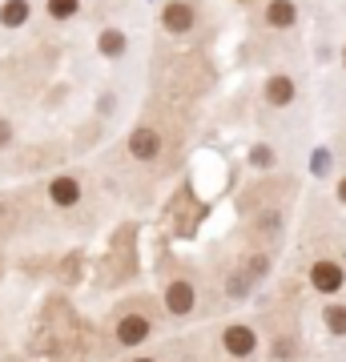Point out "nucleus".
I'll return each mask as SVG.
<instances>
[{"instance_id": "obj_1", "label": "nucleus", "mask_w": 346, "mask_h": 362, "mask_svg": "<svg viewBox=\"0 0 346 362\" xmlns=\"http://www.w3.org/2000/svg\"><path fill=\"white\" fill-rule=\"evenodd\" d=\"M154 338V318L145 310H137V306H129V310H121L113 318V342L125 350H137L142 342H149Z\"/></svg>"}, {"instance_id": "obj_2", "label": "nucleus", "mask_w": 346, "mask_h": 362, "mask_svg": "<svg viewBox=\"0 0 346 362\" xmlns=\"http://www.w3.org/2000/svg\"><path fill=\"white\" fill-rule=\"evenodd\" d=\"M161 306H166V314H173V318H190V314L197 310V286H193L185 274H173L166 282Z\"/></svg>"}, {"instance_id": "obj_3", "label": "nucleus", "mask_w": 346, "mask_h": 362, "mask_svg": "<svg viewBox=\"0 0 346 362\" xmlns=\"http://www.w3.org/2000/svg\"><path fill=\"white\" fill-rule=\"evenodd\" d=\"M310 290L322 298H334V294H342V286H346V270H342V262H334V258H318V262H310Z\"/></svg>"}, {"instance_id": "obj_4", "label": "nucleus", "mask_w": 346, "mask_h": 362, "mask_svg": "<svg viewBox=\"0 0 346 362\" xmlns=\"http://www.w3.org/2000/svg\"><path fill=\"white\" fill-rule=\"evenodd\" d=\"M193 25H197V8H193L190 0H166L161 28H166L169 37H185V33H193Z\"/></svg>"}, {"instance_id": "obj_5", "label": "nucleus", "mask_w": 346, "mask_h": 362, "mask_svg": "<svg viewBox=\"0 0 346 362\" xmlns=\"http://www.w3.org/2000/svg\"><path fill=\"white\" fill-rule=\"evenodd\" d=\"M221 346H226L230 358H250L258 350V330L250 322H230L221 330Z\"/></svg>"}, {"instance_id": "obj_6", "label": "nucleus", "mask_w": 346, "mask_h": 362, "mask_svg": "<svg viewBox=\"0 0 346 362\" xmlns=\"http://www.w3.org/2000/svg\"><path fill=\"white\" fill-rule=\"evenodd\" d=\"M161 149H166V137L154 129V125H137V129L129 133V153H133V161H157L161 157Z\"/></svg>"}, {"instance_id": "obj_7", "label": "nucleus", "mask_w": 346, "mask_h": 362, "mask_svg": "<svg viewBox=\"0 0 346 362\" xmlns=\"http://www.w3.org/2000/svg\"><path fill=\"white\" fill-rule=\"evenodd\" d=\"M81 177L77 173H57V177L49 181V202L57 209H73V206H81Z\"/></svg>"}, {"instance_id": "obj_8", "label": "nucleus", "mask_w": 346, "mask_h": 362, "mask_svg": "<svg viewBox=\"0 0 346 362\" xmlns=\"http://www.w3.org/2000/svg\"><path fill=\"white\" fill-rule=\"evenodd\" d=\"M262 97H266L270 109H286V105H294L298 97V85L290 73H270L266 85H262Z\"/></svg>"}, {"instance_id": "obj_9", "label": "nucleus", "mask_w": 346, "mask_h": 362, "mask_svg": "<svg viewBox=\"0 0 346 362\" xmlns=\"http://www.w3.org/2000/svg\"><path fill=\"white\" fill-rule=\"evenodd\" d=\"M262 21H266V28H294L298 25V4L294 0H270Z\"/></svg>"}, {"instance_id": "obj_10", "label": "nucleus", "mask_w": 346, "mask_h": 362, "mask_svg": "<svg viewBox=\"0 0 346 362\" xmlns=\"http://www.w3.org/2000/svg\"><path fill=\"white\" fill-rule=\"evenodd\" d=\"M125 49H129V40H125L121 28H101V33H97V52H101L105 61H121Z\"/></svg>"}, {"instance_id": "obj_11", "label": "nucleus", "mask_w": 346, "mask_h": 362, "mask_svg": "<svg viewBox=\"0 0 346 362\" xmlns=\"http://www.w3.org/2000/svg\"><path fill=\"white\" fill-rule=\"evenodd\" d=\"M28 16H33V4L28 0H4L0 4V25L4 28H25Z\"/></svg>"}, {"instance_id": "obj_12", "label": "nucleus", "mask_w": 346, "mask_h": 362, "mask_svg": "<svg viewBox=\"0 0 346 362\" xmlns=\"http://www.w3.org/2000/svg\"><path fill=\"white\" fill-rule=\"evenodd\" d=\"M322 326L334 338H346V302H326L322 306Z\"/></svg>"}, {"instance_id": "obj_13", "label": "nucleus", "mask_w": 346, "mask_h": 362, "mask_svg": "<svg viewBox=\"0 0 346 362\" xmlns=\"http://www.w3.org/2000/svg\"><path fill=\"white\" fill-rule=\"evenodd\" d=\"M250 165H254L258 173H270V169L278 165V153H274V149H270L266 141H258L254 149H250Z\"/></svg>"}, {"instance_id": "obj_14", "label": "nucleus", "mask_w": 346, "mask_h": 362, "mask_svg": "<svg viewBox=\"0 0 346 362\" xmlns=\"http://www.w3.org/2000/svg\"><path fill=\"white\" fill-rule=\"evenodd\" d=\"M45 13H49L52 21H73V16L81 13V0H49Z\"/></svg>"}, {"instance_id": "obj_15", "label": "nucleus", "mask_w": 346, "mask_h": 362, "mask_svg": "<svg viewBox=\"0 0 346 362\" xmlns=\"http://www.w3.org/2000/svg\"><path fill=\"white\" fill-rule=\"evenodd\" d=\"M270 354H274V358H282V362H294L298 354H302V346H298L290 334H282L278 342H274V346H270Z\"/></svg>"}, {"instance_id": "obj_16", "label": "nucleus", "mask_w": 346, "mask_h": 362, "mask_svg": "<svg viewBox=\"0 0 346 362\" xmlns=\"http://www.w3.org/2000/svg\"><path fill=\"white\" fill-rule=\"evenodd\" d=\"M330 165H334L330 149H326V145H322V149H314V157H310V173H314V177H326V173H330Z\"/></svg>"}, {"instance_id": "obj_17", "label": "nucleus", "mask_w": 346, "mask_h": 362, "mask_svg": "<svg viewBox=\"0 0 346 362\" xmlns=\"http://www.w3.org/2000/svg\"><path fill=\"white\" fill-rule=\"evenodd\" d=\"M226 294H230V298L250 294V274H246V270H233L230 278H226Z\"/></svg>"}, {"instance_id": "obj_18", "label": "nucleus", "mask_w": 346, "mask_h": 362, "mask_svg": "<svg viewBox=\"0 0 346 362\" xmlns=\"http://www.w3.org/2000/svg\"><path fill=\"white\" fill-rule=\"evenodd\" d=\"M246 274H250V282H258V278H266V270H270V254H254V258L242 266Z\"/></svg>"}, {"instance_id": "obj_19", "label": "nucleus", "mask_w": 346, "mask_h": 362, "mask_svg": "<svg viewBox=\"0 0 346 362\" xmlns=\"http://www.w3.org/2000/svg\"><path fill=\"white\" fill-rule=\"evenodd\" d=\"M13 141H16V125L8 117H0V149H8Z\"/></svg>"}, {"instance_id": "obj_20", "label": "nucleus", "mask_w": 346, "mask_h": 362, "mask_svg": "<svg viewBox=\"0 0 346 362\" xmlns=\"http://www.w3.org/2000/svg\"><path fill=\"white\" fill-rule=\"evenodd\" d=\"M334 197H338V206H346V173L338 177V185H334Z\"/></svg>"}, {"instance_id": "obj_21", "label": "nucleus", "mask_w": 346, "mask_h": 362, "mask_svg": "<svg viewBox=\"0 0 346 362\" xmlns=\"http://www.w3.org/2000/svg\"><path fill=\"white\" fill-rule=\"evenodd\" d=\"M129 362H157V358H129Z\"/></svg>"}, {"instance_id": "obj_22", "label": "nucleus", "mask_w": 346, "mask_h": 362, "mask_svg": "<svg viewBox=\"0 0 346 362\" xmlns=\"http://www.w3.org/2000/svg\"><path fill=\"white\" fill-rule=\"evenodd\" d=\"M342 69H346V45H342Z\"/></svg>"}, {"instance_id": "obj_23", "label": "nucleus", "mask_w": 346, "mask_h": 362, "mask_svg": "<svg viewBox=\"0 0 346 362\" xmlns=\"http://www.w3.org/2000/svg\"><path fill=\"white\" fill-rule=\"evenodd\" d=\"M242 4H246V0H242Z\"/></svg>"}]
</instances>
